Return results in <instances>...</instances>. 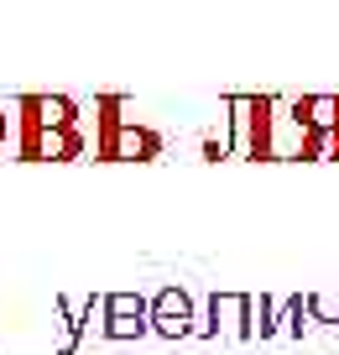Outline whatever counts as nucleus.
<instances>
[{
    "label": "nucleus",
    "mask_w": 339,
    "mask_h": 355,
    "mask_svg": "<svg viewBox=\"0 0 339 355\" xmlns=\"http://www.w3.org/2000/svg\"><path fill=\"white\" fill-rule=\"evenodd\" d=\"M6 141H11V115H6V105H0V152H6Z\"/></svg>",
    "instance_id": "nucleus-12"
},
{
    "label": "nucleus",
    "mask_w": 339,
    "mask_h": 355,
    "mask_svg": "<svg viewBox=\"0 0 339 355\" xmlns=\"http://www.w3.org/2000/svg\"><path fill=\"white\" fill-rule=\"evenodd\" d=\"M16 115L47 125V131H58V125H78V105L68 100V94H21V100H16Z\"/></svg>",
    "instance_id": "nucleus-8"
},
{
    "label": "nucleus",
    "mask_w": 339,
    "mask_h": 355,
    "mask_svg": "<svg viewBox=\"0 0 339 355\" xmlns=\"http://www.w3.org/2000/svg\"><path fill=\"white\" fill-rule=\"evenodd\" d=\"M329 157H339V115H334V131H329Z\"/></svg>",
    "instance_id": "nucleus-13"
},
{
    "label": "nucleus",
    "mask_w": 339,
    "mask_h": 355,
    "mask_svg": "<svg viewBox=\"0 0 339 355\" xmlns=\"http://www.w3.org/2000/svg\"><path fill=\"white\" fill-rule=\"evenodd\" d=\"M308 319L329 324L339 334V293H308Z\"/></svg>",
    "instance_id": "nucleus-10"
},
{
    "label": "nucleus",
    "mask_w": 339,
    "mask_h": 355,
    "mask_svg": "<svg viewBox=\"0 0 339 355\" xmlns=\"http://www.w3.org/2000/svg\"><path fill=\"white\" fill-rule=\"evenodd\" d=\"M99 334L105 340L152 334V298H141V293H99Z\"/></svg>",
    "instance_id": "nucleus-4"
},
{
    "label": "nucleus",
    "mask_w": 339,
    "mask_h": 355,
    "mask_svg": "<svg viewBox=\"0 0 339 355\" xmlns=\"http://www.w3.org/2000/svg\"><path fill=\"white\" fill-rule=\"evenodd\" d=\"M152 334H162V340H188V334H198V313H193V298H188V288H157L152 293Z\"/></svg>",
    "instance_id": "nucleus-6"
},
{
    "label": "nucleus",
    "mask_w": 339,
    "mask_h": 355,
    "mask_svg": "<svg viewBox=\"0 0 339 355\" xmlns=\"http://www.w3.org/2000/svg\"><path fill=\"white\" fill-rule=\"evenodd\" d=\"M16 157L21 162H73V157H84V131L78 125L47 131V125L16 115Z\"/></svg>",
    "instance_id": "nucleus-2"
},
{
    "label": "nucleus",
    "mask_w": 339,
    "mask_h": 355,
    "mask_svg": "<svg viewBox=\"0 0 339 355\" xmlns=\"http://www.w3.org/2000/svg\"><path fill=\"white\" fill-rule=\"evenodd\" d=\"M230 141L251 162H272V121H277V94H230Z\"/></svg>",
    "instance_id": "nucleus-1"
},
{
    "label": "nucleus",
    "mask_w": 339,
    "mask_h": 355,
    "mask_svg": "<svg viewBox=\"0 0 339 355\" xmlns=\"http://www.w3.org/2000/svg\"><path fill=\"white\" fill-rule=\"evenodd\" d=\"M157 152H162V136L141 121H121L110 136L94 141V157H105V162H152Z\"/></svg>",
    "instance_id": "nucleus-5"
},
{
    "label": "nucleus",
    "mask_w": 339,
    "mask_h": 355,
    "mask_svg": "<svg viewBox=\"0 0 339 355\" xmlns=\"http://www.w3.org/2000/svg\"><path fill=\"white\" fill-rule=\"evenodd\" d=\"M277 303H282V298L256 293V334H261V340H272V334H277Z\"/></svg>",
    "instance_id": "nucleus-11"
},
{
    "label": "nucleus",
    "mask_w": 339,
    "mask_h": 355,
    "mask_svg": "<svg viewBox=\"0 0 339 355\" xmlns=\"http://www.w3.org/2000/svg\"><path fill=\"white\" fill-rule=\"evenodd\" d=\"M53 309H58V319H63V340H58V355H78V334L94 324L99 298H94V293H89V298H68V293H58Z\"/></svg>",
    "instance_id": "nucleus-7"
},
{
    "label": "nucleus",
    "mask_w": 339,
    "mask_h": 355,
    "mask_svg": "<svg viewBox=\"0 0 339 355\" xmlns=\"http://www.w3.org/2000/svg\"><path fill=\"white\" fill-rule=\"evenodd\" d=\"M308 298L303 293H293V298H282L277 303V334H293V340H303V329H308Z\"/></svg>",
    "instance_id": "nucleus-9"
},
{
    "label": "nucleus",
    "mask_w": 339,
    "mask_h": 355,
    "mask_svg": "<svg viewBox=\"0 0 339 355\" xmlns=\"http://www.w3.org/2000/svg\"><path fill=\"white\" fill-rule=\"evenodd\" d=\"M198 334H204V340H219V334L256 340V293H209Z\"/></svg>",
    "instance_id": "nucleus-3"
}]
</instances>
